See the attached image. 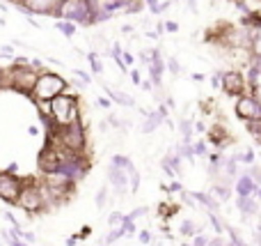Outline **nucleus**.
<instances>
[{
  "label": "nucleus",
  "instance_id": "nucleus-47",
  "mask_svg": "<svg viewBox=\"0 0 261 246\" xmlns=\"http://www.w3.org/2000/svg\"><path fill=\"white\" fill-rule=\"evenodd\" d=\"M3 216H5V219H7L12 226H21V223H18V221H16V216L12 214V212H3Z\"/></svg>",
  "mask_w": 261,
  "mask_h": 246
},
{
  "label": "nucleus",
  "instance_id": "nucleus-8",
  "mask_svg": "<svg viewBox=\"0 0 261 246\" xmlns=\"http://www.w3.org/2000/svg\"><path fill=\"white\" fill-rule=\"evenodd\" d=\"M234 113H236V118L243 120V122H259L261 120V104H259V99L254 95L245 92L243 97L236 99Z\"/></svg>",
  "mask_w": 261,
  "mask_h": 246
},
{
  "label": "nucleus",
  "instance_id": "nucleus-9",
  "mask_svg": "<svg viewBox=\"0 0 261 246\" xmlns=\"http://www.w3.org/2000/svg\"><path fill=\"white\" fill-rule=\"evenodd\" d=\"M220 90L225 92L227 97H234V99H239V97H243L248 90V81H245V74L239 72V69H227L225 74H222V85Z\"/></svg>",
  "mask_w": 261,
  "mask_h": 246
},
{
  "label": "nucleus",
  "instance_id": "nucleus-46",
  "mask_svg": "<svg viewBox=\"0 0 261 246\" xmlns=\"http://www.w3.org/2000/svg\"><path fill=\"white\" fill-rule=\"evenodd\" d=\"M130 81H133L135 83V85H140V83H142V78H140V72H138V69H130Z\"/></svg>",
  "mask_w": 261,
  "mask_h": 246
},
{
  "label": "nucleus",
  "instance_id": "nucleus-36",
  "mask_svg": "<svg viewBox=\"0 0 261 246\" xmlns=\"http://www.w3.org/2000/svg\"><path fill=\"white\" fill-rule=\"evenodd\" d=\"M144 5H147V9L151 14H163L161 9V0H144Z\"/></svg>",
  "mask_w": 261,
  "mask_h": 246
},
{
  "label": "nucleus",
  "instance_id": "nucleus-56",
  "mask_svg": "<svg viewBox=\"0 0 261 246\" xmlns=\"http://www.w3.org/2000/svg\"><path fill=\"white\" fill-rule=\"evenodd\" d=\"M252 64H254V67H259V69H261V58H252Z\"/></svg>",
  "mask_w": 261,
  "mask_h": 246
},
{
  "label": "nucleus",
  "instance_id": "nucleus-37",
  "mask_svg": "<svg viewBox=\"0 0 261 246\" xmlns=\"http://www.w3.org/2000/svg\"><path fill=\"white\" fill-rule=\"evenodd\" d=\"M222 74H225V72H220V69L211 74V85L216 87V90H220V85H222Z\"/></svg>",
  "mask_w": 261,
  "mask_h": 246
},
{
  "label": "nucleus",
  "instance_id": "nucleus-32",
  "mask_svg": "<svg viewBox=\"0 0 261 246\" xmlns=\"http://www.w3.org/2000/svg\"><path fill=\"white\" fill-rule=\"evenodd\" d=\"M165 67H167V72H170L172 76H179V74H181V64H179V60H176V58H167Z\"/></svg>",
  "mask_w": 261,
  "mask_h": 246
},
{
  "label": "nucleus",
  "instance_id": "nucleus-18",
  "mask_svg": "<svg viewBox=\"0 0 261 246\" xmlns=\"http://www.w3.org/2000/svg\"><path fill=\"white\" fill-rule=\"evenodd\" d=\"M55 30H58V32H62V37H67V39H71V37L76 35V30H78V23L67 21V18H58V23H55Z\"/></svg>",
  "mask_w": 261,
  "mask_h": 246
},
{
  "label": "nucleus",
  "instance_id": "nucleus-5",
  "mask_svg": "<svg viewBox=\"0 0 261 246\" xmlns=\"http://www.w3.org/2000/svg\"><path fill=\"white\" fill-rule=\"evenodd\" d=\"M55 18H67L73 21L83 28H90V7H87V0H62L58 5V9L53 12Z\"/></svg>",
  "mask_w": 261,
  "mask_h": 246
},
{
  "label": "nucleus",
  "instance_id": "nucleus-44",
  "mask_svg": "<svg viewBox=\"0 0 261 246\" xmlns=\"http://www.w3.org/2000/svg\"><path fill=\"white\" fill-rule=\"evenodd\" d=\"M181 191H184V187H181L179 180H174V182H172L170 187H167V193H181Z\"/></svg>",
  "mask_w": 261,
  "mask_h": 246
},
{
  "label": "nucleus",
  "instance_id": "nucleus-49",
  "mask_svg": "<svg viewBox=\"0 0 261 246\" xmlns=\"http://www.w3.org/2000/svg\"><path fill=\"white\" fill-rule=\"evenodd\" d=\"M78 239H81V235H73V237H69L67 242H64V246H78V244H76Z\"/></svg>",
  "mask_w": 261,
  "mask_h": 246
},
{
  "label": "nucleus",
  "instance_id": "nucleus-40",
  "mask_svg": "<svg viewBox=\"0 0 261 246\" xmlns=\"http://www.w3.org/2000/svg\"><path fill=\"white\" fill-rule=\"evenodd\" d=\"M71 72L76 74V76L81 78L83 83H87V85H90V83H92V76H90V74H87V72H83V69H71Z\"/></svg>",
  "mask_w": 261,
  "mask_h": 246
},
{
  "label": "nucleus",
  "instance_id": "nucleus-58",
  "mask_svg": "<svg viewBox=\"0 0 261 246\" xmlns=\"http://www.w3.org/2000/svg\"><path fill=\"white\" fill-rule=\"evenodd\" d=\"M9 5H18V3H25V0H7Z\"/></svg>",
  "mask_w": 261,
  "mask_h": 246
},
{
  "label": "nucleus",
  "instance_id": "nucleus-3",
  "mask_svg": "<svg viewBox=\"0 0 261 246\" xmlns=\"http://www.w3.org/2000/svg\"><path fill=\"white\" fill-rule=\"evenodd\" d=\"M37 76H39V72H37V69H32L30 64H16V62H14L12 67H9V72H5L3 85H7V87H12V90L21 92V95L30 97L32 90H35Z\"/></svg>",
  "mask_w": 261,
  "mask_h": 246
},
{
  "label": "nucleus",
  "instance_id": "nucleus-57",
  "mask_svg": "<svg viewBox=\"0 0 261 246\" xmlns=\"http://www.w3.org/2000/svg\"><path fill=\"white\" fill-rule=\"evenodd\" d=\"M254 196H257V200H261V184L257 187V193H254Z\"/></svg>",
  "mask_w": 261,
  "mask_h": 246
},
{
  "label": "nucleus",
  "instance_id": "nucleus-29",
  "mask_svg": "<svg viewBox=\"0 0 261 246\" xmlns=\"http://www.w3.org/2000/svg\"><path fill=\"white\" fill-rule=\"evenodd\" d=\"M124 216H126V214H122V212H110L108 226H110V228H119V226L124 223Z\"/></svg>",
  "mask_w": 261,
  "mask_h": 246
},
{
  "label": "nucleus",
  "instance_id": "nucleus-60",
  "mask_svg": "<svg viewBox=\"0 0 261 246\" xmlns=\"http://www.w3.org/2000/svg\"><path fill=\"white\" fill-rule=\"evenodd\" d=\"M181 246H193V244H181Z\"/></svg>",
  "mask_w": 261,
  "mask_h": 246
},
{
  "label": "nucleus",
  "instance_id": "nucleus-33",
  "mask_svg": "<svg viewBox=\"0 0 261 246\" xmlns=\"http://www.w3.org/2000/svg\"><path fill=\"white\" fill-rule=\"evenodd\" d=\"M128 187H130V189H128L130 193H138V191H140V173H138V170L128 175Z\"/></svg>",
  "mask_w": 261,
  "mask_h": 246
},
{
  "label": "nucleus",
  "instance_id": "nucleus-2",
  "mask_svg": "<svg viewBox=\"0 0 261 246\" xmlns=\"http://www.w3.org/2000/svg\"><path fill=\"white\" fill-rule=\"evenodd\" d=\"M69 90V81L58 72H39L35 83V90H32L30 99L32 101H50L53 97L62 95V92Z\"/></svg>",
  "mask_w": 261,
  "mask_h": 246
},
{
  "label": "nucleus",
  "instance_id": "nucleus-50",
  "mask_svg": "<svg viewBox=\"0 0 261 246\" xmlns=\"http://www.w3.org/2000/svg\"><path fill=\"white\" fill-rule=\"evenodd\" d=\"M208 246H225V242H222V237L218 235L216 239H208Z\"/></svg>",
  "mask_w": 261,
  "mask_h": 246
},
{
  "label": "nucleus",
  "instance_id": "nucleus-6",
  "mask_svg": "<svg viewBox=\"0 0 261 246\" xmlns=\"http://www.w3.org/2000/svg\"><path fill=\"white\" fill-rule=\"evenodd\" d=\"M16 207H21V210L28 212V214H39V212L46 210L39 182H35L32 177H25V184H23V191H21V196H18Z\"/></svg>",
  "mask_w": 261,
  "mask_h": 246
},
{
  "label": "nucleus",
  "instance_id": "nucleus-10",
  "mask_svg": "<svg viewBox=\"0 0 261 246\" xmlns=\"http://www.w3.org/2000/svg\"><path fill=\"white\" fill-rule=\"evenodd\" d=\"M58 5H60V0H25V3H18L14 7L21 14H25V16H35V14H48V16H53Z\"/></svg>",
  "mask_w": 261,
  "mask_h": 246
},
{
  "label": "nucleus",
  "instance_id": "nucleus-22",
  "mask_svg": "<svg viewBox=\"0 0 261 246\" xmlns=\"http://www.w3.org/2000/svg\"><path fill=\"white\" fill-rule=\"evenodd\" d=\"M179 233L184 235V237H195L197 233H202V228H199L195 221H190V219H186V221H181V226H179Z\"/></svg>",
  "mask_w": 261,
  "mask_h": 246
},
{
  "label": "nucleus",
  "instance_id": "nucleus-55",
  "mask_svg": "<svg viewBox=\"0 0 261 246\" xmlns=\"http://www.w3.org/2000/svg\"><path fill=\"white\" fill-rule=\"evenodd\" d=\"M28 133H30V136H37V133H39V129H37V127H30V129H28Z\"/></svg>",
  "mask_w": 261,
  "mask_h": 246
},
{
  "label": "nucleus",
  "instance_id": "nucleus-23",
  "mask_svg": "<svg viewBox=\"0 0 261 246\" xmlns=\"http://www.w3.org/2000/svg\"><path fill=\"white\" fill-rule=\"evenodd\" d=\"M85 58H87V62H90L92 72H94L96 76H99V74H103V62H101V58H99V53H96V51H90Z\"/></svg>",
  "mask_w": 261,
  "mask_h": 246
},
{
  "label": "nucleus",
  "instance_id": "nucleus-28",
  "mask_svg": "<svg viewBox=\"0 0 261 246\" xmlns=\"http://www.w3.org/2000/svg\"><path fill=\"white\" fill-rule=\"evenodd\" d=\"M176 212H179V205H167V203H163V205H158V214L161 216H174Z\"/></svg>",
  "mask_w": 261,
  "mask_h": 246
},
{
  "label": "nucleus",
  "instance_id": "nucleus-31",
  "mask_svg": "<svg viewBox=\"0 0 261 246\" xmlns=\"http://www.w3.org/2000/svg\"><path fill=\"white\" fill-rule=\"evenodd\" d=\"M208 221H211L213 230H216L218 235H222V233H225V226H222V221L218 219V214H216V212H208Z\"/></svg>",
  "mask_w": 261,
  "mask_h": 246
},
{
  "label": "nucleus",
  "instance_id": "nucleus-7",
  "mask_svg": "<svg viewBox=\"0 0 261 246\" xmlns=\"http://www.w3.org/2000/svg\"><path fill=\"white\" fill-rule=\"evenodd\" d=\"M23 184H25V180H21L16 173L0 170V200L7 203V205H16L18 196L23 191Z\"/></svg>",
  "mask_w": 261,
  "mask_h": 246
},
{
  "label": "nucleus",
  "instance_id": "nucleus-17",
  "mask_svg": "<svg viewBox=\"0 0 261 246\" xmlns=\"http://www.w3.org/2000/svg\"><path fill=\"white\" fill-rule=\"evenodd\" d=\"M193 198H195V203H199L202 207H206L208 212H218V210H220V203H218L213 196H208V193L193 191Z\"/></svg>",
  "mask_w": 261,
  "mask_h": 246
},
{
  "label": "nucleus",
  "instance_id": "nucleus-45",
  "mask_svg": "<svg viewBox=\"0 0 261 246\" xmlns=\"http://www.w3.org/2000/svg\"><path fill=\"white\" fill-rule=\"evenodd\" d=\"M165 32H179V23L176 21H165Z\"/></svg>",
  "mask_w": 261,
  "mask_h": 246
},
{
  "label": "nucleus",
  "instance_id": "nucleus-42",
  "mask_svg": "<svg viewBox=\"0 0 261 246\" xmlns=\"http://www.w3.org/2000/svg\"><path fill=\"white\" fill-rule=\"evenodd\" d=\"M122 60H124V64H126V67H133V64H135L133 53H128V51H122Z\"/></svg>",
  "mask_w": 261,
  "mask_h": 246
},
{
  "label": "nucleus",
  "instance_id": "nucleus-16",
  "mask_svg": "<svg viewBox=\"0 0 261 246\" xmlns=\"http://www.w3.org/2000/svg\"><path fill=\"white\" fill-rule=\"evenodd\" d=\"M165 122V118H163L158 110H151V113L144 115V122H142V133H153L161 124Z\"/></svg>",
  "mask_w": 261,
  "mask_h": 246
},
{
  "label": "nucleus",
  "instance_id": "nucleus-11",
  "mask_svg": "<svg viewBox=\"0 0 261 246\" xmlns=\"http://www.w3.org/2000/svg\"><path fill=\"white\" fill-rule=\"evenodd\" d=\"M108 182H110V187L115 189V193H119V196H124L126 189H130L128 187V173L115 164H110V168H108Z\"/></svg>",
  "mask_w": 261,
  "mask_h": 246
},
{
  "label": "nucleus",
  "instance_id": "nucleus-53",
  "mask_svg": "<svg viewBox=\"0 0 261 246\" xmlns=\"http://www.w3.org/2000/svg\"><path fill=\"white\" fill-rule=\"evenodd\" d=\"M110 104H113V99H103V97L99 99V106H101V108H110Z\"/></svg>",
  "mask_w": 261,
  "mask_h": 246
},
{
  "label": "nucleus",
  "instance_id": "nucleus-35",
  "mask_svg": "<svg viewBox=\"0 0 261 246\" xmlns=\"http://www.w3.org/2000/svg\"><path fill=\"white\" fill-rule=\"evenodd\" d=\"M106 200H108V187H101L99 193H96V207H99V210H103Z\"/></svg>",
  "mask_w": 261,
  "mask_h": 246
},
{
  "label": "nucleus",
  "instance_id": "nucleus-15",
  "mask_svg": "<svg viewBox=\"0 0 261 246\" xmlns=\"http://www.w3.org/2000/svg\"><path fill=\"white\" fill-rule=\"evenodd\" d=\"M103 90L108 92V97L115 101V104H119V106H128V108H135V99L130 95H126V92H122V90H113V87L108 85V83H103Z\"/></svg>",
  "mask_w": 261,
  "mask_h": 246
},
{
  "label": "nucleus",
  "instance_id": "nucleus-43",
  "mask_svg": "<svg viewBox=\"0 0 261 246\" xmlns=\"http://www.w3.org/2000/svg\"><path fill=\"white\" fill-rule=\"evenodd\" d=\"M138 239H140V244H149L151 242V233H149V230H140Z\"/></svg>",
  "mask_w": 261,
  "mask_h": 246
},
{
  "label": "nucleus",
  "instance_id": "nucleus-38",
  "mask_svg": "<svg viewBox=\"0 0 261 246\" xmlns=\"http://www.w3.org/2000/svg\"><path fill=\"white\" fill-rule=\"evenodd\" d=\"M142 7L144 5L140 3V0H135V3H130L126 9H124V14H138V12H142Z\"/></svg>",
  "mask_w": 261,
  "mask_h": 246
},
{
  "label": "nucleus",
  "instance_id": "nucleus-59",
  "mask_svg": "<svg viewBox=\"0 0 261 246\" xmlns=\"http://www.w3.org/2000/svg\"><path fill=\"white\" fill-rule=\"evenodd\" d=\"M3 81H5V72H0V87H3Z\"/></svg>",
  "mask_w": 261,
  "mask_h": 246
},
{
  "label": "nucleus",
  "instance_id": "nucleus-30",
  "mask_svg": "<svg viewBox=\"0 0 261 246\" xmlns=\"http://www.w3.org/2000/svg\"><path fill=\"white\" fill-rule=\"evenodd\" d=\"M122 230H124V235H128V237H130V235H135V233H138V228H135V221L133 219H130V216L126 214V216H124V223H122Z\"/></svg>",
  "mask_w": 261,
  "mask_h": 246
},
{
  "label": "nucleus",
  "instance_id": "nucleus-24",
  "mask_svg": "<svg viewBox=\"0 0 261 246\" xmlns=\"http://www.w3.org/2000/svg\"><path fill=\"white\" fill-rule=\"evenodd\" d=\"M3 237L7 239V244H9V246H28V244H25V239H21L18 235H14L12 230H3Z\"/></svg>",
  "mask_w": 261,
  "mask_h": 246
},
{
  "label": "nucleus",
  "instance_id": "nucleus-39",
  "mask_svg": "<svg viewBox=\"0 0 261 246\" xmlns=\"http://www.w3.org/2000/svg\"><path fill=\"white\" fill-rule=\"evenodd\" d=\"M193 246H208V237L204 233H197L193 237Z\"/></svg>",
  "mask_w": 261,
  "mask_h": 246
},
{
  "label": "nucleus",
  "instance_id": "nucleus-19",
  "mask_svg": "<svg viewBox=\"0 0 261 246\" xmlns=\"http://www.w3.org/2000/svg\"><path fill=\"white\" fill-rule=\"evenodd\" d=\"M179 133H181V141L186 143H193V133H195V122L190 118L179 120Z\"/></svg>",
  "mask_w": 261,
  "mask_h": 246
},
{
  "label": "nucleus",
  "instance_id": "nucleus-14",
  "mask_svg": "<svg viewBox=\"0 0 261 246\" xmlns=\"http://www.w3.org/2000/svg\"><path fill=\"white\" fill-rule=\"evenodd\" d=\"M236 207L243 216H257L259 214V203L257 196H236Z\"/></svg>",
  "mask_w": 261,
  "mask_h": 246
},
{
  "label": "nucleus",
  "instance_id": "nucleus-4",
  "mask_svg": "<svg viewBox=\"0 0 261 246\" xmlns=\"http://www.w3.org/2000/svg\"><path fill=\"white\" fill-rule=\"evenodd\" d=\"M87 124L85 122H71V124H62L55 127V131L50 133V138L60 143V145L69 147L73 152H85L87 147Z\"/></svg>",
  "mask_w": 261,
  "mask_h": 246
},
{
  "label": "nucleus",
  "instance_id": "nucleus-12",
  "mask_svg": "<svg viewBox=\"0 0 261 246\" xmlns=\"http://www.w3.org/2000/svg\"><path fill=\"white\" fill-rule=\"evenodd\" d=\"M206 136H208V143H211L213 147H218V150H222V147H227L231 143V136L227 133V129L222 127V124H213V127H208Z\"/></svg>",
  "mask_w": 261,
  "mask_h": 246
},
{
  "label": "nucleus",
  "instance_id": "nucleus-52",
  "mask_svg": "<svg viewBox=\"0 0 261 246\" xmlns=\"http://www.w3.org/2000/svg\"><path fill=\"white\" fill-rule=\"evenodd\" d=\"M140 87H142V90H147V92H151L153 90V83L151 81H142V83H140Z\"/></svg>",
  "mask_w": 261,
  "mask_h": 246
},
{
  "label": "nucleus",
  "instance_id": "nucleus-41",
  "mask_svg": "<svg viewBox=\"0 0 261 246\" xmlns=\"http://www.w3.org/2000/svg\"><path fill=\"white\" fill-rule=\"evenodd\" d=\"M147 214H149V210H147V207H138V210H133L128 216L135 221V219H140V216H147Z\"/></svg>",
  "mask_w": 261,
  "mask_h": 246
},
{
  "label": "nucleus",
  "instance_id": "nucleus-21",
  "mask_svg": "<svg viewBox=\"0 0 261 246\" xmlns=\"http://www.w3.org/2000/svg\"><path fill=\"white\" fill-rule=\"evenodd\" d=\"M211 193L218 198V200H229L231 198V189H229V184L227 182H216L213 184V189H211Z\"/></svg>",
  "mask_w": 261,
  "mask_h": 246
},
{
  "label": "nucleus",
  "instance_id": "nucleus-20",
  "mask_svg": "<svg viewBox=\"0 0 261 246\" xmlns=\"http://www.w3.org/2000/svg\"><path fill=\"white\" fill-rule=\"evenodd\" d=\"M110 164H115V166H119V168H124L128 175L138 170V168H135V166H133V161H130V156H126V154H113V159H110Z\"/></svg>",
  "mask_w": 261,
  "mask_h": 246
},
{
  "label": "nucleus",
  "instance_id": "nucleus-51",
  "mask_svg": "<svg viewBox=\"0 0 261 246\" xmlns=\"http://www.w3.org/2000/svg\"><path fill=\"white\" fill-rule=\"evenodd\" d=\"M195 131H197V133H206V124H204V122H195Z\"/></svg>",
  "mask_w": 261,
  "mask_h": 246
},
{
  "label": "nucleus",
  "instance_id": "nucleus-1",
  "mask_svg": "<svg viewBox=\"0 0 261 246\" xmlns=\"http://www.w3.org/2000/svg\"><path fill=\"white\" fill-rule=\"evenodd\" d=\"M50 106V118L58 127L62 124H71V122H83V110H81V99L78 95H71V92H62V95L53 97L48 101Z\"/></svg>",
  "mask_w": 261,
  "mask_h": 246
},
{
  "label": "nucleus",
  "instance_id": "nucleus-34",
  "mask_svg": "<svg viewBox=\"0 0 261 246\" xmlns=\"http://www.w3.org/2000/svg\"><path fill=\"white\" fill-rule=\"evenodd\" d=\"M193 150H195V156H208V145H206V141L193 143Z\"/></svg>",
  "mask_w": 261,
  "mask_h": 246
},
{
  "label": "nucleus",
  "instance_id": "nucleus-27",
  "mask_svg": "<svg viewBox=\"0 0 261 246\" xmlns=\"http://www.w3.org/2000/svg\"><path fill=\"white\" fill-rule=\"evenodd\" d=\"M245 129L252 133L254 141H257L259 145H261V120H259V122H245Z\"/></svg>",
  "mask_w": 261,
  "mask_h": 246
},
{
  "label": "nucleus",
  "instance_id": "nucleus-48",
  "mask_svg": "<svg viewBox=\"0 0 261 246\" xmlns=\"http://www.w3.org/2000/svg\"><path fill=\"white\" fill-rule=\"evenodd\" d=\"M190 78H193L195 83H202V81H204V78H206V76H204L202 72H195V74H190Z\"/></svg>",
  "mask_w": 261,
  "mask_h": 246
},
{
  "label": "nucleus",
  "instance_id": "nucleus-13",
  "mask_svg": "<svg viewBox=\"0 0 261 246\" xmlns=\"http://www.w3.org/2000/svg\"><path fill=\"white\" fill-rule=\"evenodd\" d=\"M234 187H236V196H254L259 184H257V180H254L252 175L245 173V175H239V177H236Z\"/></svg>",
  "mask_w": 261,
  "mask_h": 246
},
{
  "label": "nucleus",
  "instance_id": "nucleus-25",
  "mask_svg": "<svg viewBox=\"0 0 261 246\" xmlns=\"http://www.w3.org/2000/svg\"><path fill=\"white\" fill-rule=\"evenodd\" d=\"M236 159H239V164H245V166H254V150H245V152H241V154H236Z\"/></svg>",
  "mask_w": 261,
  "mask_h": 246
},
{
  "label": "nucleus",
  "instance_id": "nucleus-54",
  "mask_svg": "<svg viewBox=\"0 0 261 246\" xmlns=\"http://www.w3.org/2000/svg\"><path fill=\"white\" fill-rule=\"evenodd\" d=\"M122 32L124 35H130V32H133V26H122Z\"/></svg>",
  "mask_w": 261,
  "mask_h": 246
},
{
  "label": "nucleus",
  "instance_id": "nucleus-26",
  "mask_svg": "<svg viewBox=\"0 0 261 246\" xmlns=\"http://www.w3.org/2000/svg\"><path fill=\"white\" fill-rule=\"evenodd\" d=\"M124 237V230H122V226H119V228H113L110 230V235H106L103 237V244H115V242H119V239Z\"/></svg>",
  "mask_w": 261,
  "mask_h": 246
}]
</instances>
